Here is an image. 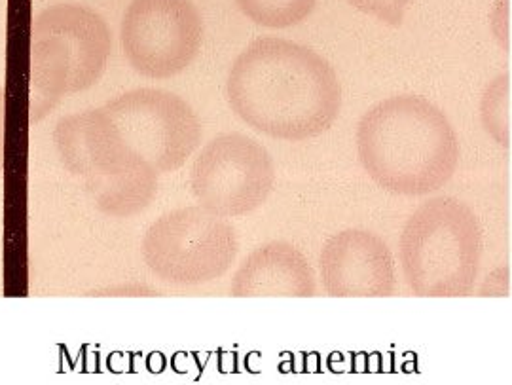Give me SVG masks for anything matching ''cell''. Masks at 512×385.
<instances>
[{
    "label": "cell",
    "instance_id": "1",
    "mask_svg": "<svg viewBox=\"0 0 512 385\" xmlns=\"http://www.w3.org/2000/svg\"><path fill=\"white\" fill-rule=\"evenodd\" d=\"M226 99L262 135L304 141L329 131L342 107V88L329 61L285 38H258L234 61Z\"/></svg>",
    "mask_w": 512,
    "mask_h": 385
},
{
    "label": "cell",
    "instance_id": "2",
    "mask_svg": "<svg viewBox=\"0 0 512 385\" xmlns=\"http://www.w3.org/2000/svg\"><path fill=\"white\" fill-rule=\"evenodd\" d=\"M357 152L370 179L395 196H427L450 183L459 164L456 129L423 95H395L365 112Z\"/></svg>",
    "mask_w": 512,
    "mask_h": 385
},
{
    "label": "cell",
    "instance_id": "3",
    "mask_svg": "<svg viewBox=\"0 0 512 385\" xmlns=\"http://www.w3.org/2000/svg\"><path fill=\"white\" fill-rule=\"evenodd\" d=\"M54 143L101 213L128 219L156 200L160 173L129 147L103 107L61 118Z\"/></svg>",
    "mask_w": 512,
    "mask_h": 385
},
{
    "label": "cell",
    "instance_id": "4",
    "mask_svg": "<svg viewBox=\"0 0 512 385\" xmlns=\"http://www.w3.org/2000/svg\"><path fill=\"white\" fill-rule=\"evenodd\" d=\"M484 234L471 205L440 196L406 220L399 258L408 289L420 298H459L475 293Z\"/></svg>",
    "mask_w": 512,
    "mask_h": 385
},
{
    "label": "cell",
    "instance_id": "5",
    "mask_svg": "<svg viewBox=\"0 0 512 385\" xmlns=\"http://www.w3.org/2000/svg\"><path fill=\"white\" fill-rule=\"evenodd\" d=\"M148 270L173 287H200L219 279L239 253L236 228L202 205L175 209L148 228L141 243Z\"/></svg>",
    "mask_w": 512,
    "mask_h": 385
},
{
    "label": "cell",
    "instance_id": "6",
    "mask_svg": "<svg viewBox=\"0 0 512 385\" xmlns=\"http://www.w3.org/2000/svg\"><path fill=\"white\" fill-rule=\"evenodd\" d=\"M275 186L274 160L243 133L213 137L190 171V188L203 209L230 219L255 213Z\"/></svg>",
    "mask_w": 512,
    "mask_h": 385
},
{
    "label": "cell",
    "instance_id": "7",
    "mask_svg": "<svg viewBox=\"0 0 512 385\" xmlns=\"http://www.w3.org/2000/svg\"><path fill=\"white\" fill-rule=\"evenodd\" d=\"M129 147L158 173L179 171L202 143V122L183 97L131 90L103 107Z\"/></svg>",
    "mask_w": 512,
    "mask_h": 385
},
{
    "label": "cell",
    "instance_id": "8",
    "mask_svg": "<svg viewBox=\"0 0 512 385\" xmlns=\"http://www.w3.org/2000/svg\"><path fill=\"white\" fill-rule=\"evenodd\" d=\"M120 38L137 73L154 80L173 78L200 54L202 16L192 0H133Z\"/></svg>",
    "mask_w": 512,
    "mask_h": 385
},
{
    "label": "cell",
    "instance_id": "9",
    "mask_svg": "<svg viewBox=\"0 0 512 385\" xmlns=\"http://www.w3.org/2000/svg\"><path fill=\"white\" fill-rule=\"evenodd\" d=\"M319 277L334 298H384L397 289L391 249L363 228H348L327 239L319 255Z\"/></svg>",
    "mask_w": 512,
    "mask_h": 385
},
{
    "label": "cell",
    "instance_id": "10",
    "mask_svg": "<svg viewBox=\"0 0 512 385\" xmlns=\"http://www.w3.org/2000/svg\"><path fill=\"white\" fill-rule=\"evenodd\" d=\"M33 31L59 38L73 59L71 93L86 92L101 78L110 57V29L92 8L78 4H57L40 12Z\"/></svg>",
    "mask_w": 512,
    "mask_h": 385
},
{
    "label": "cell",
    "instance_id": "11",
    "mask_svg": "<svg viewBox=\"0 0 512 385\" xmlns=\"http://www.w3.org/2000/svg\"><path fill=\"white\" fill-rule=\"evenodd\" d=\"M317 294V279L306 255L289 241H270L241 262L232 277V296H287L310 298Z\"/></svg>",
    "mask_w": 512,
    "mask_h": 385
},
{
    "label": "cell",
    "instance_id": "12",
    "mask_svg": "<svg viewBox=\"0 0 512 385\" xmlns=\"http://www.w3.org/2000/svg\"><path fill=\"white\" fill-rule=\"evenodd\" d=\"M31 124H37L69 95L73 59L65 44L48 33L31 29Z\"/></svg>",
    "mask_w": 512,
    "mask_h": 385
},
{
    "label": "cell",
    "instance_id": "13",
    "mask_svg": "<svg viewBox=\"0 0 512 385\" xmlns=\"http://www.w3.org/2000/svg\"><path fill=\"white\" fill-rule=\"evenodd\" d=\"M480 116L495 143L511 148V74H499L490 82L482 95Z\"/></svg>",
    "mask_w": 512,
    "mask_h": 385
},
{
    "label": "cell",
    "instance_id": "14",
    "mask_svg": "<svg viewBox=\"0 0 512 385\" xmlns=\"http://www.w3.org/2000/svg\"><path fill=\"white\" fill-rule=\"evenodd\" d=\"M243 16L268 29H289L311 16L317 0H236Z\"/></svg>",
    "mask_w": 512,
    "mask_h": 385
},
{
    "label": "cell",
    "instance_id": "15",
    "mask_svg": "<svg viewBox=\"0 0 512 385\" xmlns=\"http://www.w3.org/2000/svg\"><path fill=\"white\" fill-rule=\"evenodd\" d=\"M348 2L363 14L382 19L387 25L401 27L404 12L414 0H348Z\"/></svg>",
    "mask_w": 512,
    "mask_h": 385
},
{
    "label": "cell",
    "instance_id": "16",
    "mask_svg": "<svg viewBox=\"0 0 512 385\" xmlns=\"http://www.w3.org/2000/svg\"><path fill=\"white\" fill-rule=\"evenodd\" d=\"M478 296H509L511 294V268H497L484 279Z\"/></svg>",
    "mask_w": 512,
    "mask_h": 385
},
{
    "label": "cell",
    "instance_id": "17",
    "mask_svg": "<svg viewBox=\"0 0 512 385\" xmlns=\"http://www.w3.org/2000/svg\"><path fill=\"white\" fill-rule=\"evenodd\" d=\"M509 14H511L509 0H497L494 16H492V25H494L495 37L505 50H511V18H509Z\"/></svg>",
    "mask_w": 512,
    "mask_h": 385
},
{
    "label": "cell",
    "instance_id": "18",
    "mask_svg": "<svg viewBox=\"0 0 512 385\" xmlns=\"http://www.w3.org/2000/svg\"><path fill=\"white\" fill-rule=\"evenodd\" d=\"M4 167V88L0 86V173Z\"/></svg>",
    "mask_w": 512,
    "mask_h": 385
},
{
    "label": "cell",
    "instance_id": "19",
    "mask_svg": "<svg viewBox=\"0 0 512 385\" xmlns=\"http://www.w3.org/2000/svg\"><path fill=\"white\" fill-rule=\"evenodd\" d=\"M124 289H129V287H124ZM139 289H141V287H135V289H133V291H129V293L133 294V296H135V294H154V293H150V291H139ZM128 293V291H114V289H110V291H107V294H126Z\"/></svg>",
    "mask_w": 512,
    "mask_h": 385
}]
</instances>
